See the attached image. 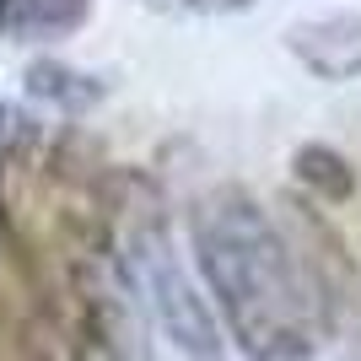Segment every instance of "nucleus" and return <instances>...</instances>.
I'll use <instances>...</instances> for the list:
<instances>
[{"label": "nucleus", "mask_w": 361, "mask_h": 361, "mask_svg": "<svg viewBox=\"0 0 361 361\" xmlns=\"http://www.w3.org/2000/svg\"><path fill=\"white\" fill-rule=\"evenodd\" d=\"M92 0H0V38L16 44H44V38H65L87 22Z\"/></svg>", "instance_id": "4"}, {"label": "nucleus", "mask_w": 361, "mask_h": 361, "mask_svg": "<svg viewBox=\"0 0 361 361\" xmlns=\"http://www.w3.org/2000/svg\"><path fill=\"white\" fill-rule=\"evenodd\" d=\"M124 270H130L135 291L146 297L151 318L162 324V334L183 350V356H195V361L221 356L216 318H211V307L195 297L183 264L173 259V243H167L162 221H140L135 232H130V243H124Z\"/></svg>", "instance_id": "2"}, {"label": "nucleus", "mask_w": 361, "mask_h": 361, "mask_svg": "<svg viewBox=\"0 0 361 361\" xmlns=\"http://www.w3.org/2000/svg\"><path fill=\"white\" fill-rule=\"evenodd\" d=\"M27 92L32 97H49L54 108H71V114H81V108H92L97 97H103V87H97L92 75L65 71V65H49V60L27 71Z\"/></svg>", "instance_id": "6"}, {"label": "nucleus", "mask_w": 361, "mask_h": 361, "mask_svg": "<svg viewBox=\"0 0 361 361\" xmlns=\"http://www.w3.org/2000/svg\"><path fill=\"white\" fill-rule=\"evenodd\" d=\"M0 361H44V350L27 340V329L11 318L6 302H0Z\"/></svg>", "instance_id": "7"}, {"label": "nucleus", "mask_w": 361, "mask_h": 361, "mask_svg": "<svg viewBox=\"0 0 361 361\" xmlns=\"http://www.w3.org/2000/svg\"><path fill=\"white\" fill-rule=\"evenodd\" d=\"M146 6L167 16H226V11H243L248 0H146Z\"/></svg>", "instance_id": "8"}, {"label": "nucleus", "mask_w": 361, "mask_h": 361, "mask_svg": "<svg viewBox=\"0 0 361 361\" xmlns=\"http://www.w3.org/2000/svg\"><path fill=\"white\" fill-rule=\"evenodd\" d=\"M297 178L307 183L318 200H329V205H345V200L356 195L350 162L340 157V151H329V146H302L297 151Z\"/></svg>", "instance_id": "5"}, {"label": "nucleus", "mask_w": 361, "mask_h": 361, "mask_svg": "<svg viewBox=\"0 0 361 361\" xmlns=\"http://www.w3.org/2000/svg\"><path fill=\"white\" fill-rule=\"evenodd\" d=\"M297 54L318 81H356L361 75V16H313L286 32Z\"/></svg>", "instance_id": "3"}, {"label": "nucleus", "mask_w": 361, "mask_h": 361, "mask_svg": "<svg viewBox=\"0 0 361 361\" xmlns=\"http://www.w3.org/2000/svg\"><path fill=\"white\" fill-rule=\"evenodd\" d=\"M195 254L216 313L248 361H318L313 291L291 243L248 189H211L195 205Z\"/></svg>", "instance_id": "1"}]
</instances>
